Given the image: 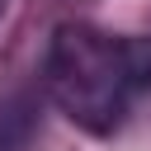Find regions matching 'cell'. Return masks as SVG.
Here are the masks:
<instances>
[{
  "instance_id": "obj_2",
  "label": "cell",
  "mask_w": 151,
  "mask_h": 151,
  "mask_svg": "<svg viewBox=\"0 0 151 151\" xmlns=\"http://www.w3.org/2000/svg\"><path fill=\"white\" fill-rule=\"evenodd\" d=\"M5 5H9V0H0V14H5Z\"/></svg>"
},
{
  "instance_id": "obj_1",
  "label": "cell",
  "mask_w": 151,
  "mask_h": 151,
  "mask_svg": "<svg viewBox=\"0 0 151 151\" xmlns=\"http://www.w3.org/2000/svg\"><path fill=\"white\" fill-rule=\"evenodd\" d=\"M47 94L85 132H113L151 80V42H123L90 24H61L47 42Z\"/></svg>"
}]
</instances>
